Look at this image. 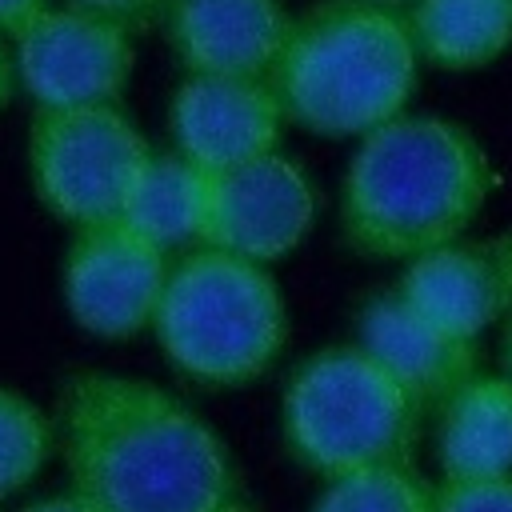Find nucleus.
I'll return each instance as SVG.
<instances>
[{
  "label": "nucleus",
  "instance_id": "obj_1",
  "mask_svg": "<svg viewBox=\"0 0 512 512\" xmlns=\"http://www.w3.org/2000/svg\"><path fill=\"white\" fill-rule=\"evenodd\" d=\"M52 416L68 484L108 512H256L216 428L144 376L72 372Z\"/></svg>",
  "mask_w": 512,
  "mask_h": 512
},
{
  "label": "nucleus",
  "instance_id": "obj_2",
  "mask_svg": "<svg viewBox=\"0 0 512 512\" xmlns=\"http://www.w3.org/2000/svg\"><path fill=\"white\" fill-rule=\"evenodd\" d=\"M488 188V152L464 124L392 116L360 136L344 168L340 228L372 260H412L464 236Z\"/></svg>",
  "mask_w": 512,
  "mask_h": 512
},
{
  "label": "nucleus",
  "instance_id": "obj_3",
  "mask_svg": "<svg viewBox=\"0 0 512 512\" xmlns=\"http://www.w3.org/2000/svg\"><path fill=\"white\" fill-rule=\"evenodd\" d=\"M416 40L400 8L320 0L288 24L268 84L284 120L312 136H364L416 92Z\"/></svg>",
  "mask_w": 512,
  "mask_h": 512
},
{
  "label": "nucleus",
  "instance_id": "obj_4",
  "mask_svg": "<svg viewBox=\"0 0 512 512\" xmlns=\"http://www.w3.org/2000/svg\"><path fill=\"white\" fill-rule=\"evenodd\" d=\"M152 336L184 380L240 388L264 376L284 352L288 308L264 264L192 244L168 268Z\"/></svg>",
  "mask_w": 512,
  "mask_h": 512
},
{
  "label": "nucleus",
  "instance_id": "obj_5",
  "mask_svg": "<svg viewBox=\"0 0 512 512\" xmlns=\"http://www.w3.org/2000/svg\"><path fill=\"white\" fill-rule=\"evenodd\" d=\"M280 428L288 452L332 480L412 460L420 408L360 344H328L292 368Z\"/></svg>",
  "mask_w": 512,
  "mask_h": 512
},
{
  "label": "nucleus",
  "instance_id": "obj_6",
  "mask_svg": "<svg viewBox=\"0 0 512 512\" xmlns=\"http://www.w3.org/2000/svg\"><path fill=\"white\" fill-rule=\"evenodd\" d=\"M148 140L120 104L36 108L28 128V184L36 204L68 228L120 216L148 160Z\"/></svg>",
  "mask_w": 512,
  "mask_h": 512
},
{
  "label": "nucleus",
  "instance_id": "obj_7",
  "mask_svg": "<svg viewBox=\"0 0 512 512\" xmlns=\"http://www.w3.org/2000/svg\"><path fill=\"white\" fill-rule=\"evenodd\" d=\"M16 84L32 108L116 104L132 76V32L76 4H48L12 32Z\"/></svg>",
  "mask_w": 512,
  "mask_h": 512
},
{
  "label": "nucleus",
  "instance_id": "obj_8",
  "mask_svg": "<svg viewBox=\"0 0 512 512\" xmlns=\"http://www.w3.org/2000/svg\"><path fill=\"white\" fill-rule=\"evenodd\" d=\"M172 252L132 232L120 216L72 228L60 264V296L72 324L100 340L152 332Z\"/></svg>",
  "mask_w": 512,
  "mask_h": 512
},
{
  "label": "nucleus",
  "instance_id": "obj_9",
  "mask_svg": "<svg viewBox=\"0 0 512 512\" xmlns=\"http://www.w3.org/2000/svg\"><path fill=\"white\" fill-rule=\"evenodd\" d=\"M312 216L316 192L308 172L292 156L272 148L236 168L212 172L200 244L224 248L256 264H272L308 236Z\"/></svg>",
  "mask_w": 512,
  "mask_h": 512
},
{
  "label": "nucleus",
  "instance_id": "obj_10",
  "mask_svg": "<svg viewBox=\"0 0 512 512\" xmlns=\"http://www.w3.org/2000/svg\"><path fill=\"white\" fill-rule=\"evenodd\" d=\"M280 128L284 108L264 76H184L168 100L176 152L208 176L272 152Z\"/></svg>",
  "mask_w": 512,
  "mask_h": 512
},
{
  "label": "nucleus",
  "instance_id": "obj_11",
  "mask_svg": "<svg viewBox=\"0 0 512 512\" xmlns=\"http://www.w3.org/2000/svg\"><path fill=\"white\" fill-rule=\"evenodd\" d=\"M396 292L436 328L476 340L512 316V232L448 240L408 260Z\"/></svg>",
  "mask_w": 512,
  "mask_h": 512
},
{
  "label": "nucleus",
  "instance_id": "obj_12",
  "mask_svg": "<svg viewBox=\"0 0 512 512\" xmlns=\"http://www.w3.org/2000/svg\"><path fill=\"white\" fill-rule=\"evenodd\" d=\"M356 344L412 396L420 412L440 408L476 372V340L436 328L396 288L364 300L356 312Z\"/></svg>",
  "mask_w": 512,
  "mask_h": 512
},
{
  "label": "nucleus",
  "instance_id": "obj_13",
  "mask_svg": "<svg viewBox=\"0 0 512 512\" xmlns=\"http://www.w3.org/2000/svg\"><path fill=\"white\" fill-rule=\"evenodd\" d=\"M292 16L280 0H168L164 32L188 76H268Z\"/></svg>",
  "mask_w": 512,
  "mask_h": 512
},
{
  "label": "nucleus",
  "instance_id": "obj_14",
  "mask_svg": "<svg viewBox=\"0 0 512 512\" xmlns=\"http://www.w3.org/2000/svg\"><path fill=\"white\" fill-rule=\"evenodd\" d=\"M436 464L444 480L512 476V380L472 372L436 408Z\"/></svg>",
  "mask_w": 512,
  "mask_h": 512
},
{
  "label": "nucleus",
  "instance_id": "obj_15",
  "mask_svg": "<svg viewBox=\"0 0 512 512\" xmlns=\"http://www.w3.org/2000/svg\"><path fill=\"white\" fill-rule=\"evenodd\" d=\"M208 180L212 176L180 152H148L120 204V220L156 248L184 252L204 236Z\"/></svg>",
  "mask_w": 512,
  "mask_h": 512
},
{
  "label": "nucleus",
  "instance_id": "obj_16",
  "mask_svg": "<svg viewBox=\"0 0 512 512\" xmlns=\"http://www.w3.org/2000/svg\"><path fill=\"white\" fill-rule=\"evenodd\" d=\"M416 52L448 72L492 64L512 44V0H412Z\"/></svg>",
  "mask_w": 512,
  "mask_h": 512
},
{
  "label": "nucleus",
  "instance_id": "obj_17",
  "mask_svg": "<svg viewBox=\"0 0 512 512\" xmlns=\"http://www.w3.org/2000/svg\"><path fill=\"white\" fill-rule=\"evenodd\" d=\"M56 456V416L28 392L0 384V500L20 496Z\"/></svg>",
  "mask_w": 512,
  "mask_h": 512
},
{
  "label": "nucleus",
  "instance_id": "obj_18",
  "mask_svg": "<svg viewBox=\"0 0 512 512\" xmlns=\"http://www.w3.org/2000/svg\"><path fill=\"white\" fill-rule=\"evenodd\" d=\"M312 512H436V484H428L408 460L376 464L332 476Z\"/></svg>",
  "mask_w": 512,
  "mask_h": 512
},
{
  "label": "nucleus",
  "instance_id": "obj_19",
  "mask_svg": "<svg viewBox=\"0 0 512 512\" xmlns=\"http://www.w3.org/2000/svg\"><path fill=\"white\" fill-rule=\"evenodd\" d=\"M436 512H512V476L440 480Z\"/></svg>",
  "mask_w": 512,
  "mask_h": 512
},
{
  "label": "nucleus",
  "instance_id": "obj_20",
  "mask_svg": "<svg viewBox=\"0 0 512 512\" xmlns=\"http://www.w3.org/2000/svg\"><path fill=\"white\" fill-rule=\"evenodd\" d=\"M68 4L100 12V16L116 20V24H124L128 32H140V28L156 24V20H164V8H168V0H68Z\"/></svg>",
  "mask_w": 512,
  "mask_h": 512
},
{
  "label": "nucleus",
  "instance_id": "obj_21",
  "mask_svg": "<svg viewBox=\"0 0 512 512\" xmlns=\"http://www.w3.org/2000/svg\"><path fill=\"white\" fill-rule=\"evenodd\" d=\"M20 512H108V508H104V504H96L92 496H84V492L68 488V492H60V496L32 500V504H24Z\"/></svg>",
  "mask_w": 512,
  "mask_h": 512
},
{
  "label": "nucleus",
  "instance_id": "obj_22",
  "mask_svg": "<svg viewBox=\"0 0 512 512\" xmlns=\"http://www.w3.org/2000/svg\"><path fill=\"white\" fill-rule=\"evenodd\" d=\"M52 0H0V32L12 36L20 32L36 12H44Z\"/></svg>",
  "mask_w": 512,
  "mask_h": 512
},
{
  "label": "nucleus",
  "instance_id": "obj_23",
  "mask_svg": "<svg viewBox=\"0 0 512 512\" xmlns=\"http://www.w3.org/2000/svg\"><path fill=\"white\" fill-rule=\"evenodd\" d=\"M20 92L16 84V56H12V36L0 32V112L12 104V96Z\"/></svg>",
  "mask_w": 512,
  "mask_h": 512
},
{
  "label": "nucleus",
  "instance_id": "obj_24",
  "mask_svg": "<svg viewBox=\"0 0 512 512\" xmlns=\"http://www.w3.org/2000/svg\"><path fill=\"white\" fill-rule=\"evenodd\" d=\"M500 372L512 380V316L504 320V336H500Z\"/></svg>",
  "mask_w": 512,
  "mask_h": 512
},
{
  "label": "nucleus",
  "instance_id": "obj_25",
  "mask_svg": "<svg viewBox=\"0 0 512 512\" xmlns=\"http://www.w3.org/2000/svg\"><path fill=\"white\" fill-rule=\"evenodd\" d=\"M368 4H384V8H400V12H404L412 0H368Z\"/></svg>",
  "mask_w": 512,
  "mask_h": 512
}]
</instances>
